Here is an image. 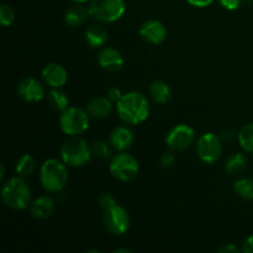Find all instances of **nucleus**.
Listing matches in <instances>:
<instances>
[{"label": "nucleus", "mask_w": 253, "mask_h": 253, "mask_svg": "<svg viewBox=\"0 0 253 253\" xmlns=\"http://www.w3.org/2000/svg\"><path fill=\"white\" fill-rule=\"evenodd\" d=\"M109 170L115 179L120 182H131L138 175L140 165L132 155L121 151L110 158Z\"/></svg>", "instance_id": "7"}, {"label": "nucleus", "mask_w": 253, "mask_h": 253, "mask_svg": "<svg viewBox=\"0 0 253 253\" xmlns=\"http://www.w3.org/2000/svg\"><path fill=\"white\" fill-rule=\"evenodd\" d=\"M242 251L245 253H253V235H251V236H249L245 240Z\"/></svg>", "instance_id": "33"}, {"label": "nucleus", "mask_w": 253, "mask_h": 253, "mask_svg": "<svg viewBox=\"0 0 253 253\" xmlns=\"http://www.w3.org/2000/svg\"><path fill=\"white\" fill-rule=\"evenodd\" d=\"M220 253H237L239 252V247L234 244H226L219 250Z\"/></svg>", "instance_id": "34"}, {"label": "nucleus", "mask_w": 253, "mask_h": 253, "mask_svg": "<svg viewBox=\"0 0 253 253\" xmlns=\"http://www.w3.org/2000/svg\"><path fill=\"white\" fill-rule=\"evenodd\" d=\"M133 141H135L133 131L128 126L124 125L114 128L110 133V137H109V143L118 152L127 151L133 145Z\"/></svg>", "instance_id": "15"}, {"label": "nucleus", "mask_w": 253, "mask_h": 253, "mask_svg": "<svg viewBox=\"0 0 253 253\" xmlns=\"http://www.w3.org/2000/svg\"><path fill=\"white\" fill-rule=\"evenodd\" d=\"M195 141V131L187 124H179L170 128L166 137V145L173 152H184Z\"/></svg>", "instance_id": "10"}, {"label": "nucleus", "mask_w": 253, "mask_h": 253, "mask_svg": "<svg viewBox=\"0 0 253 253\" xmlns=\"http://www.w3.org/2000/svg\"><path fill=\"white\" fill-rule=\"evenodd\" d=\"M222 137H224L225 140H227V141H231L232 138L235 137L234 131H232V130H227V131H225V132H224V136H222Z\"/></svg>", "instance_id": "35"}, {"label": "nucleus", "mask_w": 253, "mask_h": 253, "mask_svg": "<svg viewBox=\"0 0 253 253\" xmlns=\"http://www.w3.org/2000/svg\"><path fill=\"white\" fill-rule=\"evenodd\" d=\"M234 193L244 200H253V178L244 177L234 183Z\"/></svg>", "instance_id": "24"}, {"label": "nucleus", "mask_w": 253, "mask_h": 253, "mask_svg": "<svg viewBox=\"0 0 253 253\" xmlns=\"http://www.w3.org/2000/svg\"><path fill=\"white\" fill-rule=\"evenodd\" d=\"M69 180L67 165L57 158H48L40 168V182L46 192L59 193L67 187Z\"/></svg>", "instance_id": "2"}, {"label": "nucleus", "mask_w": 253, "mask_h": 253, "mask_svg": "<svg viewBox=\"0 0 253 253\" xmlns=\"http://www.w3.org/2000/svg\"><path fill=\"white\" fill-rule=\"evenodd\" d=\"M121 252L130 253V252H132V250H130V249H118V250H115V253H121Z\"/></svg>", "instance_id": "37"}, {"label": "nucleus", "mask_w": 253, "mask_h": 253, "mask_svg": "<svg viewBox=\"0 0 253 253\" xmlns=\"http://www.w3.org/2000/svg\"><path fill=\"white\" fill-rule=\"evenodd\" d=\"M73 2H77V4H84V2L89 1V0H72Z\"/></svg>", "instance_id": "38"}, {"label": "nucleus", "mask_w": 253, "mask_h": 253, "mask_svg": "<svg viewBox=\"0 0 253 253\" xmlns=\"http://www.w3.org/2000/svg\"><path fill=\"white\" fill-rule=\"evenodd\" d=\"M54 211V202L48 195L40 197L32 203L31 214L37 220H47Z\"/></svg>", "instance_id": "19"}, {"label": "nucleus", "mask_w": 253, "mask_h": 253, "mask_svg": "<svg viewBox=\"0 0 253 253\" xmlns=\"http://www.w3.org/2000/svg\"><path fill=\"white\" fill-rule=\"evenodd\" d=\"M110 146H109V143H106L105 141H94L90 146L91 153H93L94 157L98 158V160H109V158L113 157V156H111Z\"/></svg>", "instance_id": "26"}, {"label": "nucleus", "mask_w": 253, "mask_h": 253, "mask_svg": "<svg viewBox=\"0 0 253 253\" xmlns=\"http://www.w3.org/2000/svg\"><path fill=\"white\" fill-rule=\"evenodd\" d=\"M98 204L101 209L106 210L109 209V208L113 207V205L118 204V202H116L115 197H114L113 194H110V193H103V194L99 197Z\"/></svg>", "instance_id": "28"}, {"label": "nucleus", "mask_w": 253, "mask_h": 253, "mask_svg": "<svg viewBox=\"0 0 253 253\" xmlns=\"http://www.w3.org/2000/svg\"><path fill=\"white\" fill-rule=\"evenodd\" d=\"M187 1L189 2L192 6L207 7V6H209V5H211L214 0H187Z\"/></svg>", "instance_id": "32"}, {"label": "nucleus", "mask_w": 253, "mask_h": 253, "mask_svg": "<svg viewBox=\"0 0 253 253\" xmlns=\"http://www.w3.org/2000/svg\"><path fill=\"white\" fill-rule=\"evenodd\" d=\"M242 1H244V2H252L253 0H242Z\"/></svg>", "instance_id": "39"}, {"label": "nucleus", "mask_w": 253, "mask_h": 253, "mask_svg": "<svg viewBox=\"0 0 253 253\" xmlns=\"http://www.w3.org/2000/svg\"><path fill=\"white\" fill-rule=\"evenodd\" d=\"M119 119L126 125H140L150 116V103L145 94L128 91L115 104Z\"/></svg>", "instance_id": "1"}, {"label": "nucleus", "mask_w": 253, "mask_h": 253, "mask_svg": "<svg viewBox=\"0 0 253 253\" xmlns=\"http://www.w3.org/2000/svg\"><path fill=\"white\" fill-rule=\"evenodd\" d=\"M113 104L114 103L108 96H96L89 101L85 110L90 118L95 119V120H101V119H106L108 116H110V114L113 113Z\"/></svg>", "instance_id": "16"}, {"label": "nucleus", "mask_w": 253, "mask_h": 253, "mask_svg": "<svg viewBox=\"0 0 253 253\" xmlns=\"http://www.w3.org/2000/svg\"><path fill=\"white\" fill-rule=\"evenodd\" d=\"M237 140L242 150L253 153V123L247 124L239 131Z\"/></svg>", "instance_id": "25"}, {"label": "nucleus", "mask_w": 253, "mask_h": 253, "mask_svg": "<svg viewBox=\"0 0 253 253\" xmlns=\"http://www.w3.org/2000/svg\"><path fill=\"white\" fill-rule=\"evenodd\" d=\"M150 95L156 103L161 104V105H165L172 98V89H170L169 84L167 82L157 79V81L151 83Z\"/></svg>", "instance_id": "20"}, {"label": "nucleus", "mask_w": 253, "mask_h": 253, "mask_svg": "<svg viewBox=\"0 0 253 253\" xmlns=\"http://www.w3.org/2000/svg\"><path fill=\"white\" fill-rule=\"evenodd\" d=\"M123 91L118 88V86H111V88L108 89V93H106V96L110 99L113 103H118L121 98H123Z\"/></svg>", "instance_id": "30"}, {"label": "nucleus", "mask_w": 253, "mask_h": 253, "mask_svg": "<svg viewBox=\"0 0 253 253\" xmlns=\"http://www.w3.org/2000/svg\"><path fill=\"white\" fill-rule=\"evenodd\" d=\"M175 161H177V158H175L174 152L169 150V152H165L161 156L160 163L163 168H172L174 166Z\"/></svg>", "instance_id": "29"}, {"label": "nucleus", "mask_w": 253, "mask_h": 253, "mask_svg": "<svg viewBox=\"0 0 253 253\" xmlns=\"http://www.w3.org/2000/svg\"><path fill=\"white\" fill-rule=\"evenodd\" d=\"M197 156L202 162L212 165L217 162L222 155V138L214 132H205L195 143Z\"/></svg>", "instance_id": "8"}, {"label": "nucleus", "mask_w": 253, "mask_h": 253, "mask_svg": "<svg viewBox=\"0 0 253 253\" xmlns=\"http://www.w3.org/2000/svg\"><path fill=\"white\" fill-rule=\"evenodd\" d=\"M0 168H1V172H0V180L4 179V175H5V165L4 163H1L0 165Z\"/></svg>", "instance_id": "36"}, {"label": "nucleus", "mask_w": 253, "mask_h": 253, "mask_svg": "<svg viewBox=\"0 0 253 253\" xmlns=\"http://www.w3.org/2000/svg\"><path fill=\"white\" fill-rule=\"evenodd\" d=\"M47 103L52 109L57 111H64L69 106V99L67 94L61 88H51L48 94L46 95Z\"/></svg>", "instance_id": "23"}, {"label": "nucleus", "mask_w": 253, "mask_h": 253, "mask_svg": "<svg viewBox=\"0 0 253 253\" xmlns=\"http://www.w3.org/2000/svg\"><path fill=\"white\" fill-rule=\"evenodd\" d=\"M217 1H219V4L221 5L224 9L232 11V10L239 9L240 5H241V2H242V0H217Z\"/></svg>", "instance_id": "31"}, {"label": "nucleus", "mask_w": 253, "mask_h": 253, "mask_svg": "<svg viewBox=\"0 0 253 253\" xmlns=\"http://www.w3.org/2000/svg\"><path fill=\"white\" fill-rule=\"evenodd\" d=\"M32 193L25 178L12 177L2 184L1 199L12 210H25L31 203Z\"/></svg>", "instance_id": "3"}, {"label": "nucleus", "mask_w": 253, "mask_h": 253, "mask_svg": "<svg viewBox=\"0 0 253 253\" xmlns=\"http://www.w3.org/2000/svg\"><path fill=\"white\" fill-rule=\"evenodd\" d=\"M89 16H90V11L89 7L84 6L83 4H74L69 6L64 12V21L67 25L72 27L81 26V25L85 24L88 21Z\"/></svg>", "instance_id": "18"}, {"label": "nucleus", "mask_w": 253, "mask_h": 253, "mask_svg": "<svg viewBox=\"0 0 253 253\" xmlns=\"http://www.w3.org/2000/svg\"><path fill=\"white\" fill-rule=\"evenodd\" d=\"M15 21V11L11 6L6 4H2L0 6V24L2 27L11 26Z\"/></svg>", "instance_id": "27"}, {"label": "nucleus", "mask_w": 253, "mask_h": 253, "mask_svg": "<svg viewBox=\"0 0 253 253\" xmlns=\"http://www.w3.org/2000/svg\"><path fill=\"white\" fill-rule=\"evenodd\" d=\"M140 35L146 42L151 44H161L167 39V29L160 20L151 19L143 22L140 27Z\"/></svg>", "instance_id": "12"}, {"label": "nucleus", "mask_w": 253, "mask_h": 253, "mask_svg": "<svg viewBox=\"0 0 253 253\" xmlns=\"http://www.w3.org/2000/svg\"><path fill=\"white\" fill-rule=\"evenodd\" d=\"M90 16L103 24L120 20L126 11L125 0H89Z\"/></svg>", "instance_id": "5"}, {"label": "nucleus", "mask_w": 253, "mask_h": 253, "mask_svg": "<svg viewBox=\"0 0 253 253\" xmlns=\"http://www.w3.org/2000/svg\"><path fill=\"white\" fill-rule=\"evenodd\" d=\"M61 160L69 167H83L93 157L91 147L79 136H69L59 150Z\"/></svg>", "instance_id": "4"}, {"label": "nucleus", "mask_w": 253, "mask_h": 253, "mask_svg": "<svg viewBox=\"0 0 253 253\" xmlns=\"http://www.w3.org/2000/svg\"><path fill=\"white\" fill-rule=\"evenodd\" d=\"M16 93L22 100L27 103H37L46 96L42 83L34 77L21 79L16 86Z\"/></svg>", "instance_id": "11"}, {"label": "nucleus", "mask_w": 253, "mask_h": 253, "mask_svg": "<svg viewBox=\"0 0 253 253\" xmlns=\"http://www.w3.org/2000/svg\"><path fill=\"white\" fill-rule=\"evenodd\" d=\"M103 222L106 231L115 236H121L130 229V215L125 208L115 204L104 210Z\"/></svg>", "instance_id": "9"}, {"label": "nucleus", "mask_w": 253, "mask_h": 253, "mask_svg": "<svg viewBox=\"0 0 253 253\" xmlns=\"http://www.w3.org/2000/svg\"><path fill=\"white\" fill-rule=\"evenodd\" d=\"M37 163L36 160L32 157L30 153H24L17 158L16 163H15V172L19 177L22 178H29L36 172Z\"/></svg>", "instance_id": "22"}, {"label": "nucleus", "mask_w": 253, "mask_h": 253, "mask_svg": "<svg viewBox=\"0 0 253 253\" xmlns=\"http://www.w3.org/2000/svg\"><path fill=\"white\" fill-rule=\"evenodd\" d=\"M90 116L86 110L77 106H68L59 116V127L68 136H81L89 128Z\"/></svg>", "instance_id": "6"}, {"label": "nucleus", "mask_w": 253, "mask_h": 253, "mask_svg": "<svg viewBox=\"0 0 253 253\" xmlns=\"http://www.w3.org/2000/svg\"><path fill=\"white\" fill-rule=\"evenodd\" d=\"M42 79L49 88H62L68 82V72L62 64L48 63L42 69Z\"/></svg>", "instance_id": "13"}, {"label": "nucleus", "mask_w": 253, "mask_h": 253, "mask_svg": "<svg viewBox=\"0 0 253 253\" xmlns=\"http://www.w3.org/2000/svg\"><path fill=\"white\" fill-rule=\"evenodd\" d=\"M98 63L108 72H119L124 66V57L114 47H103L98 54Z\"/></svg>", "instance_id": "14"}, {"label": "nucleus", "mask_w": 253, "mask_h": 253, "mask_svg": "<svg viewBox=\"0 0 253 253\" xmlns=\"http://www.w3.org/2000/svg\"><path fill=\"white\" fill-rule=\"evenodd\" d=\"M85 37L86 43L93 48H103L109 41V32L103 25L93 24L89 25L85 29Z\"/></svg>", "instance_id": "17"}, {"label": "nucleus", "mask_w": 253, "mask_h": 253, "mask_svg": "<svg viewBox=\"0 0 253 253\" xmlns=\"http://www.w3.org/2000/svg\"><path fill=\"white\" fill-rule=\"evenodd\" d=\"M249 161L244 153H232L225 162V172L229 175H240L246 170Z\"/></svg>", "instance_id": "21"}]
</instances>
